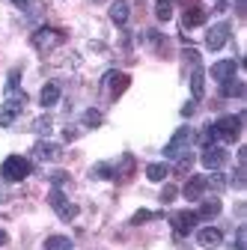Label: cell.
I'll return each instance as SVG.
<instances>
[{
	"mask_svg": "<svg viewBox=\"0 0 247 250\" xmlns=\"http://www.w3.org/2000/svg\"><path fill=\"white\" fill-rule=\"evenodd\" d=\"M48 203H51V208L60 214V221H75V214H78V206H72L69 200H66V194L60 191V188H54V191L48 194Z\"/></svg>",
	"mask_w": 247,
	"mask_h": 250,
	"instance_id": "cell-5",
	"label": "cell"
},
{
	"mask_svg": "<svg viewBox=\"0 0 247 250\" xmlns=\"http://www.w3.org/2000/svg\"><path fill=\"white\" fill-rule=\"evenodd\" d=\"M211 128H214V137H218V140L238 143V137H241V116H224V119L214 122Z\"/></svg>",
	"mask_w": 247,
	"mask_h": 250,
	"instance_id": "cell-2",
	"label": "cell"
},
{
	"mask_svg": "<svg viewBox=\"0 0 247 250\" xmlns=\"http://www.w3.org/2000/svg\"><path fill=\"white\" fill-rule=\"evenodd\" d=\"M102 122H104V116H102V110H96V107H89V110L83 113V125H86V128H99Z\"/></svg>",
	"mask_w": 247,
	"mask_h": 250,
	"instance_id": "cell-23",
	"label": "cell"
},
{
	"mask_svg": "<svg viewBox=\"0 0 247 250\" xmlns=\"http://www.w3.org/2000/svg\"><path fill=\"white\" fill-rule=\"evenodd\" d=\"M214 140H218V137H214V128L208 125V128L203 131V146H214Z\"/></svg>",
	"mask_w": 247,
	"mask_h": 250,
	"instance_id": "cell-30",
	"label": "cell"
},
{
	"mask_svg": "<svg viewBox=\"0 0 247 250\" xmlns=\"http://www.w3.org/2000/svg\"><path fill=\"white\" fill-rule=\"evenodd\" d=\"M128 15H131V3H128V0H113V3H110V21L113 24H128Z\"/></svg>",
	"mask_w": 247,
	"mask_h": 250,
	"instance_id": "cell-15",
	"label": "cell"
},
{
	"mask_svg": "<svg viewBox=\"0 0 247 250\" xmlns=\"http://www.w3.org/2000/svg\"><path fill=\"white\" fill-rule=\"evenodd\" d=\"M206 188H208V179L206 176H191L188 179V185H185V200H191V203H197L203 194H206Z\"/></svg>",
	"mask_w": 247,
	"mask_h": 250,
	"instance_id": "cell-12",
	"label": "cell"
},
{
	"mask_svg": "<svg viewBox=\"0 0 247 250\" xmlns=\"http://www.w3.org/2000/svg\"><path fill=\"white\" fill-rule=\"evenodd\" d=\"M131 173H134V158H131V155H125L122 164H119V173L113 179H131Z\"/></svg>",
	"mask_w": 247,
	"mask_h": 250,
	"instance_id": "cell-24",
	"label": "cell"
},
{
	"mask_svg": "<svg viewBox=\"0 0 247 250\" xmlns=\"http://www.w3.org/2000/svg\"><path fill=\"white\" fill-rule=\"evenodd\" d=\"M51 182H54V185H66V182H69V176H66V173H54V176H51Z\"/></svg>",
	"mask_w": 247,
	"mask_h": 250,
	"instance_id": "cell-33",
	"label": "cell"
},
{
	"mask_svg": "<svg viewBox=\"0 0 247 250\" xmlns=\"http://www.w3.org/2000/svg\"><path fill=\"white\" fill-rule=\"evenodd\" d=\"M218 214H221V203H218V200L203 203V206H200V211H197V217H218Z\"/></svg>",
	"mask_w": 247,
	"mask_h": 250,
	"instance_id": "cell-22",
	"label": "cell"
},
{
	"mask_svg": "<svg viewBox=\"0 0 247 250\" xmlns=\"http://www.w3.org/2000/svg\"><path fill=\"white\" fill-rule=\"evenodd\" d=\"M197 224H200L197 211H176L173 214V229H176V235H191L197 229Z\"/></svg>",
	"mask_w": 247,
	"mask_h": 250,
	"instance_id": "cell-8",
	"label": "cell"
},
{
	"mask_svg": "<svg viewBox=\"0 0 247 250\" xmlns=\"http://www.w3.org/2000/svg\"><path fill=\"white\" fill-rule=\"evenodd\" d=\"M176 200V188L170 185V188H164V191H161V203H173Z\"/></svg>",
	"mask_w": 247,
	"mask_h": 250,
	"instance_id": "cell-31",
	"label": "cell"
},
{
	"mask_svg": "<svg viewBox=\"0 0 247 250\" xmlns=\"http://www.w3.org/2000/svg\"><path fill=\"white\" fill-rule=\"evenodd\" d=\"M92 3H102V0H92Z\"/></svg>",
	"mask_w": 247,
	"mask_h": 250,
	"instance_id": "cell-39",
	"label": "cell"
},
{
	"mask_svg": "<svg viewBox=\"0 0 247 250\" xmlns=\"http://www.w3.org/2000/svg\"><path fill=\"white\" fill-rule=\"evenodd\" d=\"M24 107H27V96H24V92H12V96L6 99V104H3V110H0V125L9 128V125L21 116Z\"/></svg>",
	"mask_w": 247,
	"mask_h": 250,
	"instance_id": "cell-3",
	"label": "cell"
},
{
	"mask_svg": "<svg viewBox=\"0 0 247 250\" xmlns=\"http://www.w3.org/2000/svg\"><path fill=\"white\" fill-rule=\"evenodd\" d=\"M60 102V83H45L39 92V104L42 107H54Z\"/></svg>",
	"mask_w": 247,
	"mask_h": 250,
	"instance_id": "cell-16",
	"label": "cell"
},
{
	"mask_svg": "<svg viewBox=\"0 0 247 250\" xmlns=\"http://www.w3.org/2000/svg\"><path fill=\"white\" fill-rule=\"evenodd\" d=\"M208 185H214V188H224V185H226V176H221V173H218V176H211V179H208Z\"/></svg>",
	"mask_w": 247,
	"mask_h": 250,
	"instance_id": "cell-32",
	"label": "cell"
},
{
	"mask_svg": "<svg viewBox=\"0 0 247 250\" xmlns=\"http://www.w3.org/2000/svg\"><path fill=\"white\" fill-rule=\"evenodd\" d=\"M229 36H232V30H229L226 21L214 24V27H208V33H206V48H208V51H221V48L229 42Z\"/></svg>",
	"mask_w": 247,
	"mask_h": 250,
	"instance_id": "cell-6",
	"label": "cell"
},
{
	"mask_svg": "<svg viewBox=\"0 0 247 250\" xmlns=\"http://www.w3.org/2000/svg\"><path fill=\"white\" fill-rule=\"evenodd\" d=\"M63 137H66V140H75V137H78V131H75V128H66V131H63Z\"/></svg>",
	"mask_w": 247,
	"mask_h": 250,
	"instance_id": "cell-36",
	"label": "cell"
},
{
	"mask_svg": "<svg viewBox=\"0 0 247 250\" xmlns=\"http://www.w3.org/2000/svg\"><path fill=\"white\" fill-rule=\"evenodd\" d=\"M221 96H226V99H241L244 96V83L241 81H226V83H221Z\"/></svg>",
	"mask_w": 247,
	"mask_h": 250,
	"instance_id": "cell-19",
	"label": "cell"
},
{
	"mask_svg": "<svg viewBox=\"0 0 247 250\" xmlns=\"http://www.w3.org/2000/svg\"><path fill=\"white\" fill-rule=\"evenodd\" d=\"M191 140H194V131L188 128V125H182V128L173 134V140L164 146V155H167V158H182V155H188L185 149H188Z\"/></svg>",
	"mask_w": 247,
	"mask_h": 250,
	"instance_id": "cell-4",
	"label": "cell"
},
{
	"mask_svg": "<svg viewBox=\"0 0 247 250\" xmlns=\"http://www.w3.org/2000/svg\"><path fill=\"white\" fill-rule=\"evenodd\" d=\"M33 158L36 161H54V158H60V146L51 143V140H39L33 146Z\"/></svg>",
	"mask_w": 247,
	"mask_h": 250,
	"instance_id": "cell-13",
	"label": "cell"
},
{
	"mask_svg": "<svg viewBox=\"0 0 247 250\" xmlns=\"http://www.w3.org/2000/svg\"><path fill=\"white\" fill-rule=\"evenodd\" d=\"M155 15H158V21H170V15H173V6H170V0H158V6H155Z\"/></svg>",
	"mask_w": 247,
	"mask_h": 250,
	"instance_id": "cell-25",
	"label": "cell"
},
{
	"mask_svg": "<svg viewBox=\"0 0 247 250\" xmlns=\"http://www.w3.org/2000/svg\"><path fill=\"white\" fill-rule=\"evenodd\" d=\"M182 24L188 27V30L206 24V9H200V6H188V9H185V15H182Z\"/></svg>",
	"mask_w": 247,
	"mask_h": 250,
	"instance_id": "cell-17",
	"label": "cell"
},
{
	"mask_svg": "<svg viewBox=\"0 0 247 250\" xmlns=\"http://www.w3.org/2000/svg\"><path fill=\"white\" fill-rule=\"evenodd\" d=\"M6 241H9V235H6V229H0V247H3Z\"/></svg>",
	"mask_w": 247,
	"mask_h": 250,
	"instance_id": "cell-37",
	"label": "cell"
},
{
	"mask_svg": "<svg viewBox=\"0 0 247 250\" xmlns=\"http://www.w3.org/2000/svg\"><path fill=\"white\" fill-rule=\"evenodd\" d=\"M92 176H102V179H113V167H110V164H99L96 170H92Z\"/></svg>",
	"mask_w": 247,
	"mask_h": 250,
	"instance_id": "cell-29",
	"label": "cell"
},
{
	"mask_svg": "<svg viewBox=\"0 0 247 250\" xmlns=\"http://www.w3.org/2000/svg\"><path fill=\"white\" fill-rule=\"evenodd\" d=\"M226 161H229V152H226L224 146H206V152H203V164H206L208 170H221Z\"/></svg>",
	"mask_w": 247,
	"mask_h": 250,
	"instance_id": "cell-9",
	"label": "cell"
},
{
	"mask_svg": "<svg viewBox=\"0 0 247 250\" xmlns=\"http://www.w3.org/2000/svg\"><path fill=\"white\" fill-rule=\"evenodd\" d=\"M167 173H170V167H167V164H149V167H146L149 182H164V179H167Z\"/></svg>",
	"mask_w": 247,
	"mask_h": 250,
	"instance_id": "cell-21",
	"label": "cell"
},
{
	"mask_svg": "<svg viewBox=\"0 0 247 250\" xmlns=\"http://www.w3.org/2000/svg\"><path fill=\"white\" fill-rule=\"evenodd\" d=\"M191 113H194V102H188V104L182 107V116H191Z\"/></svg>",
	"mask_w": 247,
	"mask_h": 250,
	"instance_id": "cell-35",
	"label": "cell"
},
{
	"mask_svg": "<svg viewBox=\"0 0 247 250\" xmlns=\"http://www.w3.org/2000/svg\"><path fill=\"white\" fill-rule=\"evenodd\" d=\"M18 81H21V72L15 69V72L9 75V81H6V96H12V92H21V89H18Z\"/></svg>",
	"mask_w": 247,
	"mask_h": 250,
	"instance_id": "cell-28",
	"label": "cell"
},
{
	"mask_svg": "<svg viewBox=\"0 0 247 250\" xmlns=\"http://www.w3.org/2000/svg\"><path fill=\"white\" fill-rule=\"evenodd\" d=\"M45 250H75V244L66 235H48L45 238Z\"/></svg>",
	"mask_w": 247,
	"mask_h": 250,
	"instance_id": "cell-18",
	"label": "cell"
},
{
	"mask_svg": "<svg viewBox=\"0 0 247 250\" xmlns=\"http://www.w3.org/2000/svg\"><path fill=\"white\" fill-rule=\"evenodd\" d=\"M179 3H185V6H197V3H194V0H179Z\"/></svg>",
	"mask_w": 247,
	"mask_h": 250,
	"instance_id": "cell-38",
	"label": "cell"
},
{
	"mask_svg": "<svg viewBox=\"0 0 247 250\" xmlns=\"http://www.w3.org/2000/svg\"><path fill=\"white\" fill-rule=\"evenodd\" d=\"M155 217V211H146V208H140L134 217H131V227H140V224H146V221H152Z\"/></svg>",
	"mask_w": 247,
	"mask_h": 250,
	"instance_id": "cell-27",
	"label": "cell"
},
{
	"mask_svg": "<svg viewBox=\"0 0 247 250\" xmlns=\"http://www.w3.org/2000/svg\"><path fill=\"white\" fill-rule=\"evenodd\" d=\"M191 92H194V99H203V66H194V75H191Z\"/></svg>",
	"mask_w": 247,
	"mask_h": 250,
	"instance_id": "cell-20",
	"label": "cell"
},
{
	"mask_svg": "<svg viewBox=\"0 0 247 250\" xmlns=\"http://www.w3.org/2000/svg\"><path fill=\"white\" fill-rule=\"evenodd\" d=\"M12 3H15L18 9H30V3H33V0H12Z\"/></svg>",
	"mask_w": 247,
	"mask_h": 250,
	"instance_id": "cell-34",
	"label": "cell"
},
{
	"mask_svg": "<svg viewBox=\"0 0 247 250\" xmlns=\"http://www.w3.org/2000/svg\"><path fill=\"white\" fill-rule=\"evenodd\" d=\"M0 200H3V194H0Z\"/></svg>",
	"mask_w": 247,
	"mask_h": 250,
	"instance_id": "cell-40",
	"label": "cell"
},
{
	"mask_svg": "<svg viewBox=\"0 0 247 250\" xmlns=\"http://www.w3.org/2000/svg\"><path fill=\"white\" fill-rule=\"evenodd\" d=\"M33 131H36V134H48V131H51V116H39V119L33 122Z\"/></svg>",
	"mask_w": 247,
	"mask_h": 250,
	"instance_id": "cell-26",
	"label": "cell"
},
{
	"mask_svg": "<svg viewBox=\"0 0 247 250\" xmlns=\"http://www.w3.org/2000/svg\"><path fill=\"white\" fill-rule=\"evenodd\" d=\"M60 39H63V33H60V30H54V27H42V30H36V33H33V39H30V42H33V48L36 51H51Z\"/></svg>",
	"mask_w": 247,
	"mask_h": 250,
	"instance_id": "cell-7",
	"label": "cell"
},
{
	"mask_svg": "<svg viewBox=\"0 0 247 250\" xmlns=\"http://www.w3.org/2000/svg\"><path fill=\"white\" fill-rule=\"evenodd\" d=\"M0 173H3L6 182H24L30 173H33V164H30L24 155H9L3 161V167H0Z\"/></svg>",
	"mask_w": 247,
	"mask_h": 250,
	"instance_id": "cell-1",
	"label": "cell"
},
{
	"mask_svg": "<svg viewBox=\"0 0 247 250\" xmlns=\"http://www.w3.org/2000/svg\"><path fill=\"white\" fill-rule=\"evenodd\" d=\"M104 83H110V96H113V99H119L122 92L128 89L131 78H128V75H122V72H110V75L104 78Z\"/></svg>",
	"mask_w": 247,
	"mask_h": 250,
	"instance_id": "cell-14",
	"label": "cell"
},
{
	"mask_svg": "<svg viewBox=\"0 0 247 250\" xmlns=\"http://www.w3.org/2000/svg\"><path fill=\"white\" fill-rule=\"evenodd\" d=\"M235 72H238V62H235V60H221V62H214V66H211V78L218 81V83L232 81Z\"/></svg>",
	"mask_w": 247,
	"mask_h": 250,
	"instance_id": "cell-10",
	"label": "cell"
},
{
	"mask_svg": "<svg viewBox=\"0 0 247 250\" xmlns=\"http://www.w3.org/2000/svg\"><path fill=\"white\" fill-rule=\"evenodd\" d=\"M197 241H200V247L214 250V247H221V244H224V232H221L218 227H203V229L197 232Z\"/></svg>",
	"mask_w": 247,
	"mask_h": 250,
	"instance_id": "cell-11",
	"label": "cell"
}]
</instances>
